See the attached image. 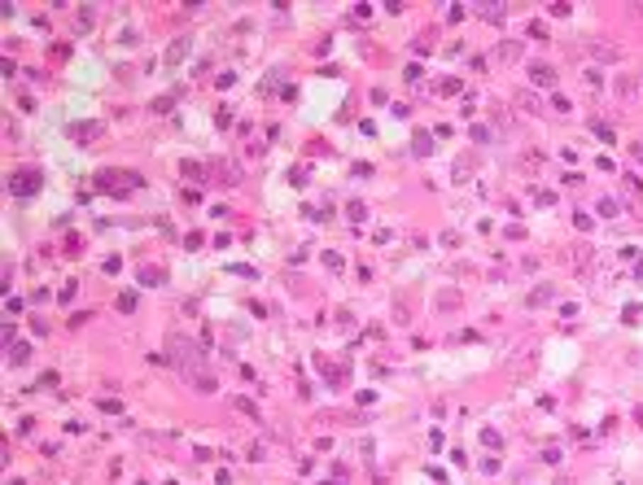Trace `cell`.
<instances>
[{
  "label": "cell",
  "instance_id": "1",
  "mask_svg": "<svg viewBox=\"0 0 643 485\" xmlns=\"http://www.w3.org/2000/svg\"><path fill=\"white\" fill-rule=\"evenodd\" d=\"M171 359L179 363V372H184L189 380H197V376H206V367H201V350L197 346H189V341H171Z\"/></svg>",
  "mask_w": 643,
  "mask_h": 485
},
{
  "label": "cell",
  "instance_id": "2",
  "mask_svg": "<svg viewBox=\"0 0 643 485\" xmlns=\"http://www.w3.org/2000/svg\"><path fill=\"white\" fill-rule=\"evenodd\" d=\"M582 48H586V53L596 57V62H622V48H617L613 40H596V35H586V40H582Z\"/></svg>",
  "mask_w": 643,
  "mask_h": 485
},
{
  "label": "cell",
  "instance_id": "3",
  "mask_svg": "<svg viewBox=\"0 0 643 485\" xmlns=\"http://www.w3.org/2000/svg\"><path fill=\"white\" fill-rule=\"evenodd\" d=\"M40 184H44L40 171H18L13 180H9V193H13V197H31V193H40Z\"/></svg>",
  "mask_w": 643,
  "mask_h": 485
},
{
  "label": "cell",
  "instance_id": "4",
  "mask_svg": "<svg viewBox=\"0 0 643 485\" xmlns=\"http://www.w3.org/2000/svg\"><path fill=\"white\" fill-rule=\"evenodd\" d=\"M617 96H622V101H634L639 92H643V74H617Z\"/></svg>",
  "mask_w": 643,
  "mask_h": 485
},
{
  "label": "cell",
  "instance_id": "5",
  "mask_svg": "<svg viewBox=\"0 0 643 485\" xmlns=\"http://www.w3.org/2000/svg\"><path fill=\"white\" fill-rule=\"evenodd\" d=\"M503 363H508L512 372H525V367L534 363V346H517V350H512V354H508Z\"/></svg>",
  "mask_w": 643,
  "mask_h": 485
},
{
  "label": "cell",
  "instance_id": "6",
  "mask_svg": "<svg viewBox=\"0 0 643 485\" xmlns=\"http://www.w3.org/2000/svg\"><path fill=\"white\" fill-rule=\"evenodd\" d=\"M70 136L79 140V144H88V140H96V136H101V122H74V127H70Z\"/></svg>",
  "mask_w": 643,
  "mask_h": 485
},
{
  "label": "cell",
  "instance_id": "7",
  "mask_svg": "<svg viewBox=\"0 0 643 485\" xmlns=\"http://www.w3.org/2000/svg\"><path fill=\"white\" fill-rule=\"evenodd\" d=\"M495 57H499V62H521V44H517V40H503V44L495 48Z\"/></svg>",
  "mask_w": 643,
  "mask_h": 485
},
{
  "label": "cell",
  "instance_id": "8",
  "mask_svg": "<svg viewBox=\"0 0 643 485\" xmlns=\"http://www.w3.org/2000/svg\"><path fill=\"white\" fill-rule=\"evenodd\" d=\"M189 53V35H179L171 48H167V66H179V57H184Z\"/></svg>",
  "mask_w": 643,
  "mask_h": 485
},
{
  "label": "cell",
  "instance_id": "9",
  "mask_svg": "<svg viewBox=\"0 0 643 485\" xmlns=\"http://www.w3.org/2000/svg\"><path fill=\"white\" fill-rule=\"evenodd\" d=\"M530 74H534V84H543V88L556 84V70H552V66H530Z\"/></svg>",
  "mask_w": 643,
  "mask_h": 485
},
{
  "label": "cell",
  "instance_id": "10",
  "mask_svg": "<svg viewBox=\"0 0 643 485\" xmlns=\"http://www.w3.org/2000/svg\"><path fill=\"white\" fill-rule=\"evenodd\" d=\"M477 13H481L486 22H503V18H508V9H503V5H477Z\"/></svg>",
  "mask_w": 643,
  "mask_h": 485
},
{
  "label": "cell",
  "instance_id": "11",
  "mask_svg": "<svg viewBox=\"0 0 643 485\" xmlns=\"http://www.w3.org/2000/svg\"><path fill=\"white\" fill-rule=\"evenodd\" d=\"M27 359H31V346H22V341H13V346H9V363L18 367V363H27Z\"/></svg>",
  "mask_w": 643,
  "mask_h": 485
},
{
  "label": "cell",
  "instance_id": "12",
  "mask_svg": "<svg viewBox=\"0 0 643 485\" xmlns=\"http://www.w3.org/2000/svg\"><path fill=\"white\" fill-rule=\"evenodd\" d=\"M162 280H167V275H162L158 267H145V271H140V285H153V289H158Z\"/></svg>",
  "mask_w": 643,
  "mask_h": 485
},
{
  "label": "cell",
  "instance_id": "13",
  "mask_svg": "<svg viewBox=\"0 0 643 485\" xmlns=\"http://www.w3.org/2000/svg\"><path fill=\"white\" fill-rule=\"evenodd\" d=\"M547 302H552V285H543V289L530 293V306H547Z\"/></svg>",
  "mask_w": 643,
  "mask_h": 485
},
{
  "label": "cell",
  "instance_id": "14",
  "mask_svg": "<svg viewBox=\"0 0 643 485\" xmlns=\"http://www.w3.org/2000/svg\"><path fill=\"white\" fill-rule=\"evenodd\" d=\"M438 306H442V311H455V306H459V293H455V289L438 293Z\"/></svg>",
  "mask_w": 643,
  "mask_h": 485
},
{
  "label": "cell",
  "instance_id": "15",
  "mask_svg": "<svg viewBox=\"0 0 643 485\" xmlns=\"http://www.w3.org/2000/svg\"><path fill=\"white\" fill-rule=\"evenodd\" d=\"M74 18H79V31H92V22H96V13H92V9H79Z\"/></svg>",
  "mask_w": 643,
  "mask_h": 485
},
{
  "label": "cell",
  "instance_id": "16",
  "mask_svg": "<svg viewBox=\"0 0 643 485\" xmlns=\"http://www.w3.org/2000/svg\"><path fill=\"white\" fill-rule=\"evenodd\" d=\"M596 210H600V219H613V215H617V201H608V197H604Z\"/></svg>",
  "mask_w": 643,
  "mask_h": 485
},
{
  "label": "cell",
  "instance_id": "17",
  "mask_svg": "<svg viewBox=\"0 0 643 485\" xmlns=\"http://www.w3.org/2000/svg\"><path fill=\"white\" fill-rule=\"evenodd\" d=\"M521 166H525V171H534V166H543V153H525V158H521Z\"/></svg>",
  "mask_w": 643,
  "mask_h": 485
},
{
  "label": "cell",
  "instance_id": "18",
  "mask_svg": "<svg viewBox=\"0 0 643 485\" xmlns=\"http://www.w3.org/2000/svg\"><path fill=\"white\" fill-rule=\"evenodd\" d=\"M591 127H596V136H600V140H613V127H608V122H600V118H596Z\"/></svg>",
  "mask_w": 643,
  "mask_h": 485
},
{
  "label": "cell",
  "instance_id": "19",
  "mask_svg": "<svg viewBox=\"0 0 643 485\" xmlns=\"http://www.w3.org/2000/svg\"><path fill=\"white\" fill-rule=\"evenodd\" d=\"M481 442H486V446H499L503 438H499V433H495V428H481Z\"/></svg>",
  "mask_w": 643,
  "mask_h": 485
},
{
  "label": "cell",
  "instance_id": "20",
  "mask_svg": "<svg viewBox=\"0 0 643 485\" xmlns=\"http://www.w3.org/2000/svg\"><path fill=\"white\" fill-rule=\"evenodd\" d=\"M634 18H643V5H634Z\"/></svg>",
  "mask_w": 643,
  "mask_h": 485
}]
</instances>
